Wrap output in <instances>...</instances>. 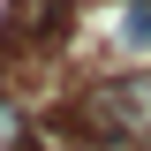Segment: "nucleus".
<instances>
[{
    "mask_svg": "<svg viewBox=\"0 0 151 151\" xmlns=\"http://www.w3.org/2000/svg\"><path fill=\"white\" fill-rule=\"evenodd\" d=\"M98 113H113L129 136H144V129H151V76H129V83H113V91L98 98Z\"/></svg>",
    "mask_w": 151,
    "mask_h": 151,
    "instance_id": "1",
    "label": "nucleus"
},
{
    "mask_svg": "<svg viewBox=\"0 0 151 151\" xmlns=\"http://www.w3.org/2000/svg\"><path fill=\"white\" fill-rule=\"evenodd\" d=\"M15 144H23V113H15V106H0V151H15Z\"/></svg>",
    "mask_w": 151,
    "mask_h": 151,
    "instance_id": "3",
    "label": "nucleus"
},
{
    "mask_svg": "<svg viewBox=\"0 0 151 151\" xmlns=\"http://www.w3.org/2000/svg\"><path fill=\"white\" fill-rule=\"evenodd\" d=\"M129 38L151 45V0H129Z\"/></svg>",
    "mask_w": 151,
    "mask_h": 151,
    "instance_id": "2",
    "label": "nucleus"
}]
</instances>
